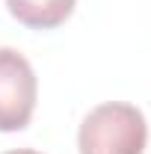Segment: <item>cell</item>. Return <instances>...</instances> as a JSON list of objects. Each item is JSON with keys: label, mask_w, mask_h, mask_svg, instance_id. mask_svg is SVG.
Masks as SVG:
<instances>
[{"label": "cell", "mask_w": 151, "mask_h": 154, "mask_svg": "<svg viewBox=\"0 0 151 154\" xmlns=\"http://www.w3.org/2000/svg\"><path fill=\"white\" fill-rule=\"evenodd\" d=\"M39 83L30 59L15 48H0V134L24 131L36 110Z\"/></svg>", "instance_id": "obj_2"}, {"label": "cell", "mask_w": 151, "mask_h": 154, "mask_svg": "<svg viewBox=\"0 0 151 154\" xmlns=\"http://www.w3.org/2000/svg\"><path fill=\"white\" fill-rule=\"evenodd\" d=\"M148 125L142 110L125 101H107L86 113L77 131L80 154H142Z\"/></svg>", "instance_id": "obj_1"}, {"label": "cell", "mask_w": 151, "mask_h": 154, "mask_svg": "<svg viewBox=\"0 0 151 154\" xmlns=\"http://www.w3.org/2000/svg\"><path fill=\"white\" fill-rule=\"evenodd\" d=\"M6 154H39V151H33V148H15V151H6Z\"/></svg>", "instance_id": "obj_4"}, {"label": "cell", "mask_w": 151, "mask_h": 154, "mask_svg": "<svg viewBox=\"0 0 151 154\" xmlns=\"http://www.w3.org/2000/svg\"><path fill=\"white\" fill-rule=\"evenodd\" d=\"M77 0H6L9 15L30 30H54L74 12Z\"/></svg>", "instance_id": "obj_3"}]
</instances>
